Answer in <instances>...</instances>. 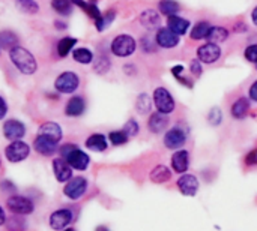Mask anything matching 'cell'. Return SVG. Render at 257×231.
Returning a JSON list of instances; mask_svg holds the SVG:
<instances>
[{"instance_id": "cell-38", "label": "cell", "mask_w": 257, "mask_h": 231, "mask_svg": "<svg viewBox=\"0 0 257 231\" xmlns=\"http://www.w3.org/2000/svg\"><path fill=\"white\" fill-rule=\"evenodd\" d=\"M110 66H111V63H110V59H108L107 56H99V57H96L95 62H93V71H95L98 75L107 74V72L110 71Z\"/></svg>"}, {"instance_id": "cell-14", "label": "cell", "mask_w": 257, "mask_h": 231, "mask_svg": "<svg viewBox=\"0 0 257 231\" xmlns=\"http://www.w3.org/2000/svg\"><path fill=\"white\" fill-rule=\"evenodd\" d=\"M190 164H191V156L187 149H179V150L173 152V155L170 158V165L175 173H178V174L188 173Z\"/></svg>"}, {"instance_id": "cell-10", "label": "cell", "mask_w": 257, "mask_h": 231, "mask_svg": "<svg viewBox=\"0 0 257 231\" xmlns=\"http://www.w3.org/2000/svg\"><path fill=\"white\" fill-rule=\"evenodd\" d=\"M223 50L218 44H212V42H206L203 45H200L196 51L197 59L205 63V65H212L215 62H218L221 59Z\"/></svg>"}, {"instance_id": "cell-40", "label": "cell", "mask_w": 257, "mask_h": 231, "mask_svg": "<svg viewBox=\"0 0 257 231\" xmlns=\"http://www.w3.org/2000/svg\"><path fill=\"white\" fill-rule=\"evenodd\" d=\"M108 141L113 144V146H116V147H119V146H123V144H126L128 143V140H130V137L120 129V131H111L110 134H108Z\"/></svg>"}, {"instance_id": "cell-6", "label": "cell", "mask_w": 257, "mask_h": 231, "mask_svg": "<svg viewBox=\"0 0 257 231\" xmlns=\"http://www.w3.org/2000/svg\"><path fill=\"white\" fill-rule=\"evenodd\" d=\"M29 155H30V146L26 141H23V140L11 141L5 147V158L11 164L23 162V161H26L29 158Z\"/></svg>"}, {"instance_id": "cell-18", "label": "cell", "mask_w": 257, "mask_h": 231, "mask_svg": "<svg viewBox=\"0 0 257 231\" xmlns=\"http://www.w3.org/2000/svg\"><path fill=\"white\" fill-rule=\"evenodd\" d=\"M36 135L39 137H44V138H48L54 143H60V140L63 138V131H62V126L56 122H45L39 126Z\"/></svg>"}, {"instance_id": "cell-52", "label": "cell", "mask_w": 257, "mask_h": 231, "mask_svg": "<svg viewBox=\"0 0 257 231\" xmlns=\"http://www.w3.org/2000/svg\"><path fill=\"white\" fill-rule=\"evenodd\" d=\"M54 26H56L57 29H66V24H65V23H60V21H56Z\"/></svg>"}, {"instance_id": "cell-42", "label": "cell", "mask_w": 257, "mask_h": 231, "mask_svg": "<svg viewBox=\"0 0 257 231\" xmlns=\"http://www.w3.org/2000/svg\"><path fill=\"white\" fill-rule=\"evenodd\" d=\"M208 122L211 126L217 128L223 123V111L218 108V107H214L211 108V111L208 113Z\"/></svg>"}, {"instance_id": "cell-19", "label": "cell", "mask_w": 257, "mask_h": 231, "mask_svg": "<svg viewBox=\"0 0 257 231\" xmlns=\"http://www.w3.org/2000/svg\"><path fill=\"white\" fill-rule=\"evenodd\" d=\"M86 111V99L80 95H74L68 99L65 105V116L66 117H80Z\"/></svg>"}, {"instance_id": "cell-8", "label": "cell", "mask_w": 257, "mask_h": 231, "mask_svg": "<svg viewBox=\"0 0 257 231\" xmlns=\"http://www.w3.org/2000/svg\"><path fill=\"white\" fill-rule=\"evenodd\" d=\"M6 207L14 215H21V216L32 215L35 210L33 201L27 197H23V195H11L6 200Z\"/></svg>"}, {"instance_id": "cell-55", "label": "cell", "mask_w": 257, "mask_h": 231, "mask_svg": "<svg viewBox=\"0 0 257 231\" xmlns=\"http://www.w3.org/2000/svg\"><path fill=\"white\" fill-rule=\"evenodd\" d=\"M254 66H256V71H257V63H256V65H254Z\"/></svg>"}, {"instance_id": "cell-51", "label": "cell", "mask_w": 257, "mask_h": 231, "mask_svg": "<svg viewBox=\"0 0 257 231\" xmlns=\"http://www.w3.org/2000/svg\"><path fill=\"white\" fill-rule=\"evenodd\" d=\"M251 21H253L254 26H257V5L253 8V11H251Z\"/></svg>"}, {"instance_id": "cell-15", "label": "cell", "mask_w": 257, "mask_h": 231, "mask_svg": "<svg viewBox=\"0 0 257 231\" xmlns=\"http://www.w3.org/2000/svg\"><path fill=\"white\" fill-rule=\"evenodd\" d=\"M65 159L72 167V170H77V171H86L90 164V156L78 147L71 150V153Z\"/></svg>"}, {"instance_id": "cell-43", "label": "cell", "mask_w": 257, "mask_h": 231, "mask_svg": "<svg viewBox=\"0 0 257 231\" xmlns=\"http://www.w3.org/2000/svg\"><path fill=\"white\" fill-rule=\"evenodd\" d=\"M190 72H191V75H193L194 78L202 77V74H203V63H202L197 57L193 59V60L190 62Z\"/></svg>"}, {"instance_id": "cell-50", "label": "cell", "mask_w": 257, "mask_h": 231, "mask_svg": "<svg viewBox=\"0 0 257 231\" xmlns=\"http://www.w3.org/2000/svg\"><path fill=\"white\" fill-rule=\"evenodd\" d=\"M6 219H8V218H6V212H5V209L0 206V227L6 224Z\"/></svg>"}, {"instance_id": "cell-28", "label": "cell", "mask_w": 257, "mask_h": 231, "mask_svg": "<svg viewBox=\"0 0 257 231\" xmlns=\"http://www.w3.org/2000/svg\"><path fill=\"white\" fill-rule=\"evenodd\" d=\"M72 3H74V6H77V8H80L81 11H84L92 20H93V23L95 21H98L99 18H101V15H102V12L99 11V8L93 3V2H86V0H72Z\"/></svg>"}, {"instance_id": "cell-3", "label": "cell", "mask_w": 257, "mask_h": 231, "mask_svg": "<svg viewBox=\"0 0 257 231\" xmlns=\"http://www.w3.org/2000/svg\"><path fill=\"white\" fill-rule=\"evenodd\" d=\"M152 101H154V107L157 108L158 113H163V114L169 116L176 110V101H175L172 92L167 87H163V86L157 87L154 90Z\"/></svg>"}, {"instance_id": "cell-11", "label": "cell", "mask_w": 257, "mask_h": 231, "mask_svg": "<svg viewBox=\"0 0 257 231\" xmlns=\"http://www.w3.org/2000/svg\"><path fill=\"white\" fill-rule=\"evenodd\" d=\"M176 188L185 197H196L199 192V188H200V182H199L197 176H194L191 173H184L176 180Z\"/></svg>"}, {"instance_id": "cell-32", "label": "cell", "mask_w": 257, "mask_h": 231, "mask_svg": "<svg viewBox=\"0 0 257 231\" xmlns=\"http://www.w3.org/2000/svg\"><path fill=\"white\" fill-rule=\"evenodd\" d=\"M18 44H20V39L15 35V32H12V30H2L0 32V48L11 51L12 48L18 47Z\"/></svg>"}, {"instance_id": "cell-46", "label": "cell", "mask_w": 257, "mask_h": 231, "mask_svg": "<svg viewBox=\"0 0 257 231\" xmlns=\"http://www.w3.org/2000/svg\"><path fill=\"white\" fill-rule=\"evenodd\" d=\"M175 78L178 80V83H181V84L185 86L187 89H193V87H194V80H191L190 77H187V75H184V74L176 75Z\"/></svg>"}, {"instance_id": "cell-53", "label": "cell", "mask_w": 257, "mask_h": 231, "mask_svg": "<svg viewBox=\"0 0 257 231\" xmlns=\"http://www.w3.org/2000/svg\"><path fill=\"white\" fill-rule=\"evenodd\" d=\"M95 231H110V228L107 227V225H98Z\"/></svg>"}, {"instance_id": "cell-5", "label": "cell", "mask_w": 257, "mask_h": 231, "mask_svg": "<svg viewBox=\"0 0 257 231\" xmlns=\"http://www.w3.org/2000/svg\"><path fill=\"white\" fill-rule=\"evenodd\" d=\"M80 87V77L74 71H65L54 80V89L57 93L71 95Z\"/></svg>"}, {"instance_id": "cell-34", "label": "cell", "mask_w": 257, "mask_h": 231, "mask_svg": "<svg viewBox=\"0 0 257 231\" xmlns=\"http://www.w3.org/2000/svg\"><path fill=\"white\" fill-rule=\"evenodd\" d=\"M51 8L56 14L62 17H69L74 9L72 0H51Z\"/></svg>"}, {"instance_id": "cell-45", "label": "cell", "mask_w": 257, "mask_h": 231, "mask_svg": "<svg viewBox=\"0 0 257 231\" xmlns=\"http://www.w3.org/2000/svg\"><path fill=\"white\" fill-rule=\"evenodd\" d=\"M244 162H245L247 167H254V165H257V149L250 150V152L245 155Z\"/></svg>"}, {"instance_id": "cell-56", "label": "cell", "mask_w": 257, "mask_h": 231, "mask_svg": "<svg viewBox=\"0 0 257 231\" xmlns=\"http://www.w3.org/2000/svg\"><path fill=\"white\" fill-rule=\"evenodd\" d=\"M0 167H2V161H0Z\"/></svg>"}, {"instance_id": "cell-17", "label": "cell", "mask_w": 257, "mask_h": 231, "mask_svg": "<svg viewBox=\"0 0 257 231\" xmlns=\"http://www.w3.org/2000/svg\"><path fill=\"white\" fill-rule=\"evenodd\" d=\"M53 173H54V177L59 183H66L68 180H71L74 177L72 167L63 158H54L53 159Z\"/></svg>"}, {"instance_id": "cell-35", "label": "cell", "mask_w": 257, "mask_h": 231, "mask_svg": "<svg viewBox=\"0 0 257 231\" xmlns=\"http://www.w3.org/2000/svg\"><path fill=\"white\" fill-rule=\"evenodd\" d=\"M6 228L9 231H27V221L21 215H14L6 219Z\"/></svg>"}, {"instance_id": "cell-13", "label": "cell", "mask_w": 257, "mask_h": 231, "mask_svg": "<svg viewBox=\"0 0 257 231\" xmlns=\"http://www.w3.org/2000/svg\"><path fill=\"white\" fill-rule=\"evenodd\" d=\"M26 125L17 119H8L3 123V137L11 143V141H17V140H23L26 137Z\"/></svg>"}, {"instance_id": "cell-23", "label": "cell", "mask_w": 257, "mask_h": 231, "mask_svg": "<svg viewBox=\"0 0 257 231\" xmlns=\"http://www.w3.org/2000/svg\"><path fill=\"white\" fill-rule=\"evenodd\" d=\"M33 147L41 156H53V155H56L59 152V144L57 143H54V141H51L48 138L39 137V135H36Z\"/></svg>"}, {"instance_id": "cell-30", "label": "cell", "mask_w": 257, "mask_h": 231, "mask_svg": "<svg viewBox=\"0 0 257 231\" xmlns=\"http://www.w3.org/2000/svg\"><path fill=\"white\" fill-rule=\"evenodd\" d=\"M152 107H154V101L148 93L143 92V93H140L137 96V99H136V111L140 116H148L152 111Z\"/></svg>"}, {"instance_id": "cell-7", "label": "cell", "mask_w": 257, "mask_h": 231, "mask_svg": "<svg viewBox=\"0 0 257 231\" xmlns=\"http://www.w3.org/2000/svg\"><path fill=\"white\" fill-rule=\"evenodd\" d=\"M87 188H89L87 179L83 177V176H75V177H72L71 180H68L65 183L63 195L66 198H69L71 201H77L87 192Z\"/></svg>"}, {"instance_id": "cell-47", "label": "cell", "mask_w": 257, "mask_h": 231, "mask_svg": "<svg viewBox=\"0 0 257 231\" xmlns=\"http://www.w3.org/2000/svg\"><path fill=\"white\" fill-rule=\"evenodd\" d=\"M248 99L257 104V80H254L251 83V86L248 87Z\"/></svg>"}, {"instance_id": "cell-27", "label": "cell", "mask_w": 257, "mask_h": 231, "mask_svg": "<svg viewBox=\"0 0 257 231\" xmlns=\"http://www.w3.org/2000/svg\"><path fill=\"white\" fill-rule=\"evenodd\" d=\"M229 35H230V32L226 27H223V26H212L209 33H208L206 41L220 45V44H223V42H226L229 39Z\"/></svg>"}, {"instance_id": "cell-48", "label": "cell", "mask_w": 257, "mask_h": 231, "mask_svg": "<svg viewBox=\"0 0 257 231\" xmlns=\"http://www.w3.org/2000/svg\"><path fill=\"white\" fill-rule=\"evenodd\" d=\"M8 114V102L6 99L0 95V120H3Z\"/></svg>"}, {"instance_id": "cell-25", "label": "cell", "mask_w": 257, "mask_h": 231, "mask_svg": "<svg viewBox=\"0 0 257 231\" xmlns=\"http://www.w3.org/2000/svg\"><path fill=\"white\" fill-rule=\"evenodd\" d=\"M173 173L172 170L164 165V164H158L157 167H154V170L151 171L149 174V179L152 183H157V185H163V183H167L170 179H172Z\"/></svg>"}, {"instance_id": "cell-57", "label": "cell", "mask_w": 257, "mask_h": 231, "mask_svg": "<svg viewBox=\"0 0 257 231\" xmlns=\"http://www.w3.org/2000/svg\"><path fill=\"white\" fill-rule=\"evenodd\" d=\"M0 53H2V48H0Z\"/></svg>"}, {"instance_id": "cell-31", "label": "cell", "mask_w": 257, "mask_h": 231, "mask_svg": "<svg viewBox=\"0 0 257 231\" xmlns=\"http://www.w3.org/2000/svg\"><path fill=\"white\" fill-rule=\"evenodd\" d=\"M72 59L80 65H90L95 60V54L86 47H78L72 50Z\"/></svg>"}, {"instance_id": "cell-22", "label": "cell", "mask_w": 257, "mask_h": 231, "mask_svg": "<svg viewBox=\"0 0 257 231\" xmlns=\"http://www.w3.org/2000/svg\"><path fill=\"white\" fill-rule=\"evenodd\" d=\"M167 27L178 36H184V35L190 33L191 21L188 18H184L179 15H172V17H167Z\"/></svg>"}, {"instance_id": "cell-54", "label": "cell", "mask_w": 257, "mask_h": 231, "mask_svg": "<svg viewBox=\"0 0 257 231\" xmlns=\"http://www.w3.org/2000/svg\"><path fill=\"white\" fill-rule=\"evenodd\" d=\"M63 231H75V228H72V227H68V228H65Z\"/></svg>"}, {"instance_id": "cell-16", "label": "cell", "mask_w": 257, "mask_h": 231, "mask_svg": "<svg viewBox=\"0 0 257 231\" xmlns=\"http://www.w3.org/2000/svg\"><path fill=\"white\" fill-rule=\"evenodd\" d=\"M169 123H170V119L167 114H163V113H152L148 119V131L152 132L154 135H160L161 132H166L167 128H169Z\"/></svg>"}, {"instance_id": "cell-2", "label": "cell", "mask_w": 257, "mask_h": 231, "mask_svg": "<svg viewBox=\"0 0 257 231\" xmlns=\"http://www.w3.org/2000/svg\"><path fill=\"white\" fill-rule=\"evenodd\" d=\"M136 50H137V41L134 39V36H131L128 33L117 35L110 44L111 54L119 59H126V57L133 56L136 53Z\"/></svg>"}, {"instance_id": "cell-41", "label": "cell", "mask_w": 257, "mask_h": 231, "mask_svg": "<svg viewBox=\"0 0 257 231\" xmlns=\"http://www.w3.org/2000/svg\"><path fill=\"white\" fill-rule=\"evenodd\" d=\"M122 131L130 137V138H134L140 134V123L136 120V119H130L126 120V123L123 125Z\"/></svg>"}, {"instance_id": "cell-26", "label": "cell", "mask_w": 257, "mask_h": 231, "mask_svg": "<svg viewBox=\"0 0 257 231\" xmlns=\"http://www.w3.org/2000/svg\"><path fill=\"white\" fill-rule=\"evenodd\" d=\"M212 24L206 20H202V21H197L193 29L190 30V38L194 39V41H202V39H206L208 38V33L211 30Z\"/></svg>"}, {"instance_id": "cell-1", "label": "cell", "mask_w": 257, "mask_h": 231, "mask_svg": "<svg viewBox=\"0 0 257 231\" xmlns=\"http://www.w3.org/2000/svg\"><path fill=\"white\" fill-rule=\"evenodd\" d=\"M9 59L12 65L18 69V72H21L23 75H33L38 71V60L26 47L18 45L12 48L9 51Z\"/></svg>"}, {"instance_id": "cell-33", "label": "cell", "mask_w": 257, "mask_h": 231, "mask_svg": "<svg viewBox=\"0 0 257 231\" xmlns=\"http://www.w3.org/2000/svg\"><path fill=\"white\" fill-rule=\"evenodd\" d=\"M181 11V5L176 0H160L158 2V12L164 17L178 15Z\"/></svg>"}, {"instance_id": "cell-36", "label": "cell", "mask_w": 257, "mask_h": 231, "mask_svg": "<svg viewBox=\"0 0 257 231\" xmlns=\"http://www.w3.org/2000/svg\"><path fill=\"white\" fill-rule=\"evenodd\" d=\"M116 18V11L114 9H108L105 14L101 15V18L98 21H95V27L98 32H104L105 29H108L111 26V23L114 21Z\"/></svg>"}, {"instance_id": "cell-29", "label": "cell", "mask_w": 257, "mask_h": 231, "mask_svg": "<svg viewBox=\"0 0 257 231\" xmlns=\"http://www.w3.org/2000/svg\"><path fill=\"white\" fill-rule=\"evenodd\" d=\"M77 42H78L77 38H72V36H65V38H62V39L57 42V45H56L57 56H59L60 59L68 57V54L75 48V44H77Z\"/></svg>"}, {"instance_id": "cell-24", "label": "cell", "mask_w": 257, "mask_h": 231, "mask_svg": "<svg viewBox=\"0 0 257 231\" xmlns=\"http://www.w3.org/2000/svg\"><path fill=\"white\" fill-rule=\"evenodd\" d=\"M86 149L92 150V152H105L107 147H108V138L104 135V134H99V132H95L92 135H89L86 138V143H84Z\"/></svg>"}, {"instance_id": "cell-21", "label": "cell", "mask_w": 257, "mask_h": 231, "mask_svg": "<svg viewBox=\"0 0 257 231\" xmlns=\"http://www.w3.org/2000/svg\"><path fill=\"white\" fill-rule=\"evenodd\" d=\"M139 21L146 30H157L161 27V14L155 9H146L140 14Z\"/></svg>"}, {"instance_id": "cell-20", "label": "cell", "mask_w": 257, "mask_h": 231, "mask_svg": "<svg viewBox=\"0 0 257 231\" xmlns=\"http://www.w3.org/2000/svg\"><path fill=\"white\" fill-rule=\"evenodd\" d=\"M250 110H251V101L248 99V96H241L232 104L230 116L235 120H244L248 116Z\"/></svg>"}, {"instance_id": "cell-39", "label": "cell", "mask_w": 257, "mask_h": 231, "mask_svg": "<svg viewBox=\"0 0 257 231\" xmlns=\"http://www.w3.org/2000/svg\"><path fill=\"white\" fill-rule=\"evenodd\" d=\"M140 48H142V51H143L145 54H154L160 47L157 45L155 38L152 39L149 35H146V36H143V38L140 39Z\"/></svg>"}, {"instance_id": "cell-44", "label": "cell", "mask_w": 257, "mask_h": 231, "mask_svg": "<svg viewBox=\"0 0 257 231\" xmlns=\"http://www.w3.org/2000/svg\"><path fill=\"white\" fill-rule=\"evenodd\" d=\"M244 57L250 63H257V44H251L244 50Z\"/></svg>"}, {"instance_id": "cell-49", "label": "cell", "mask_w": 257, "mask_h": 231, "mask_svg": "<svg viewBox=\"0 0 257 231\" xmlns=\"http://www.w3.org/2000/svg\"><path fill=\"white\" fill-rule=\"evenodd\" d=\"M2 189L5 192H15L17 191V186L12 182H9V180H3L2 182Z\"/></svg>"}, {"instance_id": "cell-9", "label": "cell", "mask_w": 257, "mask_h": 231, "mask_svg": "<svg viewBox=\"0 0 257 231\" xmlns=\"http://www.w3.org/2000/svg\"><path fill=\"white\" fill-rule=\"evenodd\" d=\"M72 221H74V212L68 207L54 210L48 218V224L51 230L54 231H63L72 224Z\"/></svg>"}, {"instance_id": "cell-12", "label": "cell", "mask_w": 257, "mask_h": 231, "mask_svg": "<svg viewBox=\"0 0 257 231\" xmlns=\"http://www.w3.org/2000/svg\"><path fill=\"white\" fill-rule=\"evenodd\" d=\"M155 42L160 48L164 50H173L181 44V36L173 33L169 27H160L155 32Z\"/></svg>"}, {"instance_id": "cell-4", "label": "cell", "mask_w": 257, "mask_h": 231, "mask_svg": "<svg viewBox=\"0 0 257 231\" xmlns=\"http://www.w3.org/2000/svg\"><path fill=\"white\" fill-rule=\"evenodd\" d=\"M187 141H188V132L179 125L169 128L163 137V144L169 150H179L185 146Z\"/></svg>"}, {"instance_id": "cell-37", "label": "cell", "mask_w": 257, "mask_h": 231, "mask_svg": "<svg viewBox=\"0 0 257 231\" xmlns=\"http://www.w3.org/2000/svg\"><path fill=\"white\" fill-rule=\"evenodd\" d=\"M15 6L18 11L24 14H38L39 12V5L35 0H15Z\"/></svg>"}]
</instances>
